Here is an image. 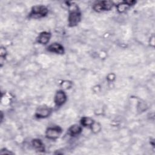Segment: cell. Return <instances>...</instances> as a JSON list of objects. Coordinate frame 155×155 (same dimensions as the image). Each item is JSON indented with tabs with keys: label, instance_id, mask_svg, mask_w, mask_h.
<instances>
[{
	"label": "cell",
	"instance_id": "obj_1",
	"mask_svg": "<svg viewBox=\"0 0 155 155\" xmlns=\"http://www.w3.org/2000/svg\"><path fill=\"white\" fill-rule=\"evenodd\" d=\"M69 7V15L68 18V24L70 27H74L77 25L81 21V12L76 4H70Z\"/></svg>",
	"mask_w": 155,
	"mask_h": 155
},
{
	"label": "cell",
	"instance_id": "obj_2",
	"mask_svg": "<svg viewBox=\"0 0 155 155\" xmlns=\"http://www.w3.org/2000/svg\"><path fill=\"white\" fill-rule=\"evenodd\" d=\"M48 9L44 5H35L32 7L29 16L32 18H41L47 15Z\"/></svg>",
	"mask_w": 155,
	"mask_h": 155
},
{
	"label": "cell",
	"instance_id": "obj_3",
	"mask_svg": "<svg viewBox=\"0 0 155 155\" xmlns=\"http://www.w3.org/2000/svg\"><path fill=\"white\" fill-rule=\"evenodd\" d=\"M113 5V2L110 1H102L96 2L93 5V9L97 12L107 11L111 9Z\"/></svg>",
	"mask_w": 155,
	"mask_h": 155
},
{
	"label": "cell",
	"instance_id": "obj_4",
	"mask_svg": "<svg viewBox=\"0 0 155 155\" xmlns=\"http://www.w3.org/2000/svg\"><path fill=\"white\" fill-rule=\"evenodd\" d=\"M62 132V130L59 127H50L46 131V137L50 139H55L59 137Z\"/></svg>",
	"mask_w": 155,
	"mask_h": 155
},
{
	"label": "cell",
	"instance_id": "obj_5",
	"mask_svg": "<svg viewBox=\"0 0 155 155\" xmlns=\"http://www.w3.org/2000/svg\"><path fill=\"white\" fill-rule=\"evenodd\" d=\"M54 100L55 104L57 106H61L66 101L67 96L63 91L59 90L57 91V93H56Z\"/></svg>",
	"mask_w": 155,
	"mask_h": 155
},
{
	"label": "cell",
	"instance_id": "obj_6",
	"mask_svg": "<svg viewBox=\"0 0 155 155\" xmlns=\"http://www.w3.org/2000/svg\"><path fill=\"white\" fill-rule=\"evenodd\" d=\"M47 48L49 51L57 54H63L64 53V47L59 43H53L50 45Z\"/></svg>",
	"mask_w": 155,
	"mask_h": 155
},
{
	"label": "cell",
	"instance_id": "obj_7",
	"mask_svg": "<svg viewBox=\"0 0 155 155\" xmlns=\"http://www.w3.org/2000/svg\"><path fill=\"white\" fill-rule=\"evenodd\" d=\"M50 38L51 34L50 33L47 31H43L39 35L37 38V41L41 44H46L50 41Z\"/></svg>",
	"mask_w": 155,
	"mask_h": 155
},
{
	"label": "cell",
	"instance_id": "obj_8",
	"mask_svg": "<svg viewBox=\"0 0 155 155\" xmlns=\"http://www.w3.org/2000/svg\"><path fill=\"white\" fill-rule=\"evenodd\" d=\"M51 113V110L47 107L39 108L36 112V116L38 118H44L48 117Z\"/></svg>",
	"mask_w": 155,
	"mask_h": 155
},
{
	"label": "cell",
	"instance_id": "obj_9",
	"mask_svg": "<svg viewBox=\"0 0 155 155\" xmlns=\"http://www.w3.org/2000/svg\"><path fill=\"white\" fill-rule=\"evenodd\" d=\"M136 3L135 1H124L120 4H119L117 5V11L120 13H122L125 12L128 8H129L130 6L134 5Z\"/></svg>",
	"mask_w": 155,
	"mask_h": 155
},
{
	"label": "cell",
	"instance_id": "obj_10",
	"mask_svg": "<svg viewBox=\"0 0 155 155\" xmlns=\"http://www.w3.org/2000/svg\"><path fill=\"white\" fill-rule=\"evenodd\" d=\"M82 131L81 127L78 125H71L68 130V134L71 136H75L81 133Z\"/></svg>",
	"mask_w": 155,
	"mask_h": 155
},
{
	"label": "cell",
	"instance_id": "obj_11",
	"mask_svg": "<svg viewBox=\"0 0 155 155\" xmlns=\"http://www.w3.org/2000/svg\"><path fill=\"white\" fill-rule=\"evenodd\" d=\"M32 144L33 147L38 151L42 152L44 151V146L43 143L40 139H33L32 140Z\"/></svg>",
	"mask_w": 155,
	"mask_h": 155
},
{
	"label": "cell",
	"instance_id": "obj_12",
	"mask_svg": "<svg viewBox=\"0 0 155 155\" xmlns=\"http://www.w3.org/2000/svg\"><path fill=\"white\" fill-rule=\"evenodd\" d=\"M81 124L84 127H91V125L93 124L94 122L92 119L90 117H84L81 119Z\"/></svg>",
	"mask_w": 155,
	"mask_h": 155
},
{
	"label": "cell",
	"instance_id": "obj_13",
	"mask_svg": "<svg viewBox=\"0 0 155 155\" xmlns=\"http://www.w3.org/2000/svg\"><path fill=\"white\" fill-rule=\"evenodd\" d=\"M91 129L94 131H99L101 129V127H100V125L98 124V123H95L94 122L93 124L91 125Z\"/></svg>",
	"mask_w": 155,
	"mask_h": 155
}]
</instances>
